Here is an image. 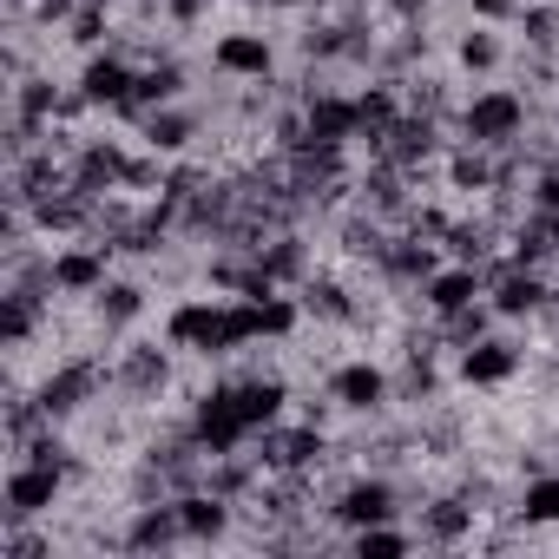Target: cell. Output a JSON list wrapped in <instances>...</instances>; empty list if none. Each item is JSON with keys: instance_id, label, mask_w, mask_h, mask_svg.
<instances>
[{"instance_id": "cell-1", "label": "cell", "mask_w": 559, "mask_h": 559, "mask_svg": "<svg viewBox=\"0 0 559 559\" xmlns=\"http://www.w3.org/2000/svg\"><path fill=\"white\" fill-rule=\"evenodd\" d=\"M106 389H112V356H106V343H99V336H86L80 349H67V356L34 382L40 408H47L60 428L86 421V415L99 408V395H106Z\"/></svg>"}, {"instance_id": "cell-2", "label": "cell", "mask_w": 559, "mask_h": 559, "mask_svg": "<svg viewBox=\"0 0 559 559\" xmlns=\"http://www.w3.org/2000/svg\"><path fill=\"white\" fill-rule=\"evenodd\" d=\"M533 132V99L520 86H500V80H480L474 93H461V112H454V139L467 145H487V152H507Z\"/></svg>"}, {"instance_id": "cell-3", "label": "cell", "mask_w": 559, "mask_h": 559, "mask_svg": "<svg viewBox=\"0 0 559 559\" xmlns=\"http://www.w3.org/2000/svg\"><path fill=\"white\" fill-rule=\"evenodd\" d=\"M171 389H178V349L165 336H126L112 349V395H119V408L152 415V408H165Z\"/></svg>"}, {"instance_id": "cell-4", "label": "cell", "mask_w": 559, "mask_h": 559, "mask_svg": "<svg viewBox=\"0 0 559 559\" xmlns=\"http://www.w3.org/2000/svg\"><path fill=\"white\" fill-rule=\"evenodd\" d=\"M250 454L263 461V474H323L336 461V435L304 421V415H284L263 435H250Z\"/></svg>"}, {"instance_id": "cell-5", "label": "cell", "mask_w": 559, "mask_h": 559, "mask_svg": "<svg viewBox=\"0 0 559 559\" xmlns=\"http://www.w3.org/2000/svg\"><path fill=\"white\" fill-rule=\"evenodd\" d=\"M552 297H559L552 270H533V263H520V257H507V250L487 263V304H493L500 323H539Z\"/></svg>"}, {"instance_id": "cell-6", "label": "cell", "mask_w": 559, "mask_h": 559, "mask_svg": "<svg viewBox=\"0 0 559 559\" xmlns=\"http://www.w3.org/2000/svg\"><path fill=\"white\" fill-rule=\"evenodd\" d=\"M408 526H415V539H421V546L461 552V546H474V539H480V507H474V500L448 480V487H428V493L415 500Z\"/></svg>"}, {"instance_id": "cell-7", "label": "cell", "mask_w": 559, "mask_h": 559, "mask_svg": "<svg viewBox=\"0 0 559 559\" xmlns=\"http://www.w3.org/2000/svg\"><path fill=\"white\" fill-rule=\"evenodd\" d=\"M145 310H152V284H145V276H106V284L86 297V330L106 343V349H119L139 323H145Z\"/></svg>"}, {"instance_id": "cell-8", "label": "cell", "mask_w": 559, "mask_h": 559, "mask_svg": "<svg viewBox=\"0 0 559 559\" xmlns=\"http://www.w3.org/2000/svg\"><path fill=\"white\" fill-rule=\"evenodd\" d=\"M323 389L336 395L343 421H369V415H389L395 408V369L376 362V356H349L323 376Z\"/></svg>"}, {"instance_id": "cell-9", "label": "cell", "mask_w": 559, "mask_h": 559, "mask_svg": "<svg viewBox=\"0 0 559 559\" xmlns=\"http://www.w3.org/2000/svg\"><path fill=\"white\" fill-rule=\"evenodd\" d=\"M67 474L40 467V461H8V487H0V526H27V520H53V507L67 500Z\"/></svg>"}, {"instance_id": "cell-10", "label": "cell", "mask_w": 559, "mask_h": 559, "mask_svg": "<svg viewBox=\"0 0 559 559\" xmlns=\"http://www.w3.org/2000/svg\"><path fill=\"white\" fill-rule=\"evenodd\" d=\"M178 99H191V60H178V53H158V60H145V67H139L132 93H126V99H119L106 119H119L126 132H139L152 106H178Z\"/></svg>"}, {"instance_id": "cell-11", "label": "cell", "mask_w": 559, "mask_h": 559, "mask_svg": "<svg viewBox=\"0 0 559 559\" xmlns=\"http://www.w3.org/2000/svg\"><path fill=\"white\" fill-rule=\"evenodd\" d=\"M526 343H513V336H480V343H467V349H454V382L461 389H507V382H520L526 376Z\"/></svg>"}, {"instance_id": "cell-12", "label": "cell", "mask_w": 559, "mask_h": 559, "mask_svg": "<svg viewBox=\"0 0 559 559\" xmlns=\"http://www.w3.org/2000/svg\"><path fill=\"white\" fill-rule=\"evenodd\" d=\"M297 304H304V317L317 330H362L369 323V304L356 297V284H349L343 270H310L304 290H297Z\"/></svg>"}, {"instance_id": "cell-13", "label": "cell", "mask_w": 559, "mask_h": 559, "mask_svg": "<svg viewBox=\"0 0 559 559\" xmlns=\"http://www.w3.org/2000/svg\"><path fill=\"white\" fill-rule=\"evenodd\" d=\"M211 73L224 86H250V80H276V40L257 27H230L211 40Z\"/></svg>"}, {"instance_id": "cell-14", "label": "cell", "mask_w": 559, "mask_h": 559, "mask_svg": "<svg viewBox=\"0 0 559 559\" xmlns=\"http://www.w3.org/2000/svg\"><path fill=\"white\" fill-rule=\"evenodd\" d=\"M112 250L99 243V237H67V243H53V290L67 297V304H86L106 276H112Z\"/></svg>"}, {"instance_id": "cell-15", "label": "cell", "mask_w": 559, "mask_h": 559, "mask_svg": "<svg viewBox=\"0 0 559 559\" xmlns=\"http://www.w3.org/2000/svg\"><path fill=\"white\" fill-rule=\"evenodd\" d=\"M448 67L461 73V80H500L507 67H513V47H507V27H487V21H467L454 40H448Z\"/></svg>"}, {"instance_id": "cell-16", "label": "cell", "mask_w": 559, "mask_h": 559, "mask_svg": "<svg viewBox=\"0 0 559 559\" xmlns=\"http://www.w3.org/2000/svg\"><path fill=\"white\" fill-rule=\"evenodd\" d=\"M53 304L60 297H40V290H0V349H8L14 362L40 336H53Z\"/></svg>"}, {"instance_id": "cell-17", "label": "cell", "mask_w": 559, "mask_h": 559, "mask_svg": "<svg viewBox=\"0 0 559 559\" xmlns=\"http://www.w3.org/2000/svg\"><path fill=\"white\" fill-rule=\"evenodd\" d=\"M132 139H139V145H152V152H165V158H185V152H198V139H204V99L152 106V112H145V126H139Z\"/></svg>"}, {"instance_id": "cell-18", "label": "cell", "mask_w": 559, "mask_h": 559, "mask_svg": "<svg viewBox=\"0 0 559 559\" xmlns=\"http://www.w3.org/2000/svg\"><path fill=\"white\" fill-rule=\"evenodd\" d=\"M132 139V132H126ZM119 132H86V145H80V158H73V185L86 191V198H112L119 185H126V158H132V145H126Z\"/></svg>"}, {"instance_id": "cell-19", "label": "cell", "mask_w": 559, "mask_h": 559, "mask_svg": "<svg viewBox=\"0 0 559 559\" xmlns=\"http://www.w3.org/2000/svg\"><path fill=\"white\" fill-rule=\"evenodd\" d=\"M257 263H263V276H270L276 290H304V276L317 270V243H310V230H304V224L270 230V237L257 243Z\"/></svg>"}, {"instance_id": "cell-20", "label": "cell", "mask_w": 559, "mask_h": 559, "mask_svg": "<svg viewBox=\"0 0 559 559\" xmlns=\"http://www.w3.org/2000/svg\"><path fill=\"white\" fill-rule=\"evenodd\" d=\"M493 178H500V152L467 145V139H454V145H448V158H441V191H448V198L480 204V198L493 191Z\"/></svg>"}, {"instance_id": "cell-21", "label": "cell", "mask_w": 559, "mask_h": 559, "mask_svg": "<svg viewBox=\"0 0 559 559\" xmlns=\"http://www.w3.org/2000/svg\"><path fill=\"white\" fill-rule=\"evenodd\" d=\"M304 126H310V139L356 145V132H362L356 93H349V86H317V93H304Z\"/></svg>"}, {"instance_id": "cell-22", "label": "cell", "mask_w": 559, "mask_h": 559, "mask_svg": "<svg viewBox=\"0 0 559 559\" xmlns=\"http://www.w3.org/2000/svg\"><path fill=\"white\" fill-rule=\"evenodd\" d=\"M178 520H185V546H224L237 533V500L191 487V493H178Z\"/></svg>"}, {"instance_id": "cell-23", "label": "cell", "mask_w": 559, "mask_h": 559, "mask_svg": "<svg viewBox=\"0 0 559 559\" xmlns=\"http://www.w3.org/2000/svg\"><path fill=\"white\" fill-rule=\"evenodd\" d=\"M171 546H185L178 493H171V500H139V507H126V552H171Z\"/></svg>"}, {"instance_id": "cell-24", "label": "cell", "mask_w": 559, "mask_h": 559, "mask_svg": "<svg viewBox=\"0 0 559 559\" xmlns=\"http://www.w3.org/2000/svg\"><path fill=\"white\" fill-rule=\"evenodd\" d=\"M415 297H421V310H428V317L467 310V304H480V297H487V270H480V263H454V257H448V263L428 276V284L415 290Z\"/></svg>"}, {"instance_id": "cell-25", "label": "cell", "mask_w": 559, "mask_h": 559, "mask_svg": "<svg viewBox=\"0 0 559 559\" xmlns=\"http://www.w3.org/2000/svg\"><path fill=\"white\" fill-rule=\"evenodd\" d=\"M80 86H86V99L99 106V112H112L126 93H132V80H139V67L126 60V53H112V47H99V53H80V73H73Z\"/></svg>"}, {"instance_id": "cell-26", "label": "cell", "mask_w": 559, "mask_h": 559, "mask_svg": "<svg viewBox=\"0 0 559 559\" xmlns=\"http://www.w3.org/2000/svg\"><path fill=\"white\" fill-rule=\"evenodd\" d=\"M507 257L533 263V270H559V211H520V224L507 230Z\"/></svg>"}, {"instance_id": "cell-27", "label": "cell", "mask_w": 559, "mask_h": 559, "mask_svg": "<svg viewBox=\"0 0 559 559\" xmlns=\"http://www.w3.org/2000/svg\"><path fill=\"white\" fill-rule=\"evenodd\" d=\"M402 99H408V112H421V119H441V126H454V112H461L454 73H441V67H415V73L402 80Z\"/></svg>"}, {"instance_id": "cell-28", "label": "cell", "mask_w": 559, "mask_h": 559, "mask_svg": "<svg viewBox=\"0 0 559 559\" xmlns=\"http://www.w3.org/2000/svg\"><path fill=\"white\" fill-rule=\"evenodd\" d=\"M60 86H67V80H53V67H34V73H21V80L8 86V112H14V119H34V126H53Z\"/></svg>"}, {"instance_id": "cell-29", "label": "cell", "mask_w": 559, "mask_h": 559, "mask_svg": "<svg viewBox=\"0 0 559 559\" xmlns=\"http://www.w3.org/2000/svg\"><path fill=\"white\" fill-rule=\"evenodd\" d=\"M513 526H526V533H539V526H559V467H546V474H526V480L513 487Z\"/></svg>"}, {"instance_id": "cell-30", "label": "cell", "mask_w": 559, "mask_h": 559, "mask_svg": "<svg viewBox=\"0 0 559 559\" xmlns=\"http://www.w3.org/2000/svg\"><path fill=\"white\" fill-rule=\"evenodd\" d=\"M435 330H441V343H448V356H454V349H467V343L493 336V330H500V317H493V304L480 297V304H467V310H448V317H435Z\"/></svg>"}, {"instance_id": "cell-31", "label": "cell", "mask_w": 559, "mask_h": 559, "mask_svg": "<svg viewBox=\"0 0 559 559\" xmlns=\"http://www.w3.org/2000/svg\"><path fill=\"white\" fill-rule=\"evenodd\" d=\"M343 546H349V552H362V559H402V552H415L421 539H415V526H408V520H382V526L349 533Z\"/></svg>"}, {"instance_id": "cell-32", "label": "cell", "mask_w": 559, "mask_h": 559, "mask_svg": "<svg viewBox=\"0 0 559 559\" xmlns=\"http://www.w3.org/2000/svg\"><path fill=\"white\" fill-rule=\"evenodd\" d=\"M112 34H119V14H112V8H86V0H80V14L67 21L60 47H73V53H99V47H112Z\"/></svg>"}, {"instance_id": "cell-33", "label": "cell", "mask_w": 559, "mask_h": 559, "mask_svg": "<svg viewBox=\"0 0 559 559\" xmlns=\"http://www.w3.org/2000/svg\"><path fill=\"white\" fill-rule=\"evenodd\" d=\"M211 8H217V0H158V14H165V27H171V34L204 27V21H211Z\"/></svg>"}, {"instance_id": "cell-34", "label": "cell", "mask_w": 559, "mask_h": 559, "mask_svg": "<svg viewBox=\"0 0 559 559\" xmlns=\"http://www.w3.org/2000/svg\"><path fill=\"white\" fill-rule=\"evenodd\" d=\"M461 8H467V21H487V27H513L526 0H461Z\"/></svg>"}, {"instance_id": "cell-35", "label": "cell", "mask_w": 559, "mask_h": 559, "mask_svg": "<svg viewBox=\"0 0 559 559\" xmlns=\"http://www.w3.org/2000/svg\"><path fill=\"white\" fill-rule=\"evenodd\" d=\"M526 204H533V211H559V171H552V165H539V171L526 178Z\"/></svg>"}, {"instance_id": "cell-36", "label": "cell", "mask_w": 559, "mask_h": 559, "mask_svg": "<svg viewBox=\"0 0 559 559\" xmlns=\"http://www.w3.org/2000/svg\"><path fill=\"white\" fill-rule=\"evenodd\" d=\"M441 0H382V21H435Z\"/></svg>"}, {"instance_id": "cell-37", "label": "cell", "mask_w": 559, "mask_h": 559, "mask_svg": "<svg viewBox=\"0 0 559 559\" xmlns=\"http://www.w3.org/2000/svg\"><path fill=\"white\" fill-rule=\"evenodd\" d=\"M552 448H559V441H552Z\"/></svg>"}]
</instances>
